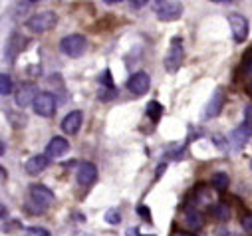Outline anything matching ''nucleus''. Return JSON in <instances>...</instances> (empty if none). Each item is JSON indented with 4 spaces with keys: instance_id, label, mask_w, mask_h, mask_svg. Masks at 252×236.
<instances>
[{
    "instance_id": "f257e3e1",
    "label": "nucleus",
    "mask_w": 252,
    "mask_h": 236,
    "mask_svg": "<svg viewBox=\"0 0 252 236\" xmlns=\"http://www.w3.org/2000/svg\"><path fill=\"white\" fill-rule=\"evenodd\" d=\"M56 24H58L56 12L46 10V12H38V14L30 16L28 22H26V28L32 30V32H36V34H44V32H50Z\"/></svg>"
},
{
    "instance_id": "f03ea898",
    "label": "nucleus",
    "mask_w": 252,
    "mask_h": 236,
    "mask_svg": "<svg viewBox=\"0 0 252 236\" xmlns=\"http://www.w3.org/2000/svg\"><path fill=\"white\" fill-rule=\"evenodd\" d=\"M60 50H62V54H66L70 58H80L88 50V40L82 34H70L66 38H62Z\"/></svg>"
},
{
    "instance_id": "7ed1b4c3",
    "label": "nucleus",
    "mask_w": 252,
    "mask_h": 236,
    "mask_svg": "<svg viewBox=\"0 0 252 236\" xmlns=\"http://www.w3.org/2000/svg\"><path fill=\"white\" fill-rule=\"evenodd\" d=\"M155 12L161 22H173L181 18L183 4L177 2V0H155Z\"/></svg>"
},
{
    "instance_id": "20e7f679",
    "label": "nucleus",
    "mask_w": 252,
    "mask_h": 236,
    "mask_svg": "<svg viewBox=\"0 0 252 236\" xmlns=\"http://www.w3.org/2000/svg\"><path fill=\"white\" fill-rule=\"evenodd\" d=\"M185 60V48H183V40L181 38H173L171 40V48L165 56V70L169 74H175Z\"/></svg>"
},
{
    "instance_id": "39448f33",
    "label": "nucleus",
    "mask_w": 252,
    "mask_h": 236,
    "mask_svg": "<svg viewBox=\"0 0 252 236\" xmlns=\"http://www.w3.org/2000/svg\"><path fill=\"white\" fill-rule=\"evenodd\" d=\"M34 111L40 115V117H52L56 113V99L52 93L48 91H40L34 99Z\"/></svg>"
},
{
    "instance_id": "423d86ee",
    "label": "nucleus",
    "mask_w": 252,
    "mask_h": 236,
    "mask_svg": "<svg viewBox=\"0 0 252 236\" xmlns=\"http://www.w3.org/2000/svg\"><path fill=\"white\" fill-rule=\"evenodd\" d=\"M30 199H32V205H38L42 210H46L56 201L54 193L46 185H32L30 187Z\"/></svg>"
},
{
    "instance_id": "0eeeda50",
    "label": "nucleus",
    "mask_w": 252,
    "mask_h": 236,
    "mask_svg": "<svg viewBox=\"0 0 252 236\" xmlns=\"http://www.w3.org/2000/svg\"><path fill=\"white\" fill-rule=\"evenodd\" d=\"M228 24H230V32H232L234 42L240 44V42H244L248 38V20L242 14H238V12L230 14L228 16Z\"/></svg>"
},
{
    "instance_id": "6e6552de",
    "label": "nucleus",
    "mask_w": 252,
    "mask_h": 236,
    "mask_svg": "<svg viewBox=\"0 0 252 236\" xmlns=\"http://www.w3.org/2000/svg\"><path fill=\"white\" fill-rule=\"evenodd\" d=\"M224 99H226L224 89H222V88H217V89L213 91V95H211L207 107H205V113H203L205 119H213V117H217V115L220 113V109H222V105H224Z\"/></svg>"
},
{
    "instance_id": "1a4fd4ad",
    "label": "nucleus",
    "mask_w": 252,
    "mask_h": 236,
    "mask_svg": "<svg viewBox=\"0 0 252 236\" xmlns=\"http://www.w3.org/2000/svg\"><path fill=\"white\" fill-rule=\"evenodd\" d=\"M149 86H151V80L145 72H135L129 80H127V89L133 93V95H143L149 91Z\"/></svg>"
},
{
    "instance_id": "9d476101",
    "label": "nucleus",
    "mask_w": 252,
    "mask_h": 236,
    "mask_svg": "<svg viewBox=\"0 0 252 236\" xmlns=\"http://www.w3.org/2000/svg\"><path fill=\"white\" fill-rule=\"evenodd\" d=\"M76 179H78V183H80L82 187H90V185H94L95 179H97V167H95L94 163H88V161L82 163V165L78 167Z\"/></svg>"
},
{
    "instance_id": "9b49d317",
    "label": "nucleus",
    "mask_w": 252,
    "mask_h": 236,
    "mask_svg": "<svg viewBox=\"0 0 252 236\" xmlns=\"http://www.w3.org/2000/svg\"><path fill=\"white\" fill-rule=\"evenodd\" d=\"M82 121H84L82 111H70L64 119H62V131H64L66 135H76L82 127Z\"/></svg>"
},
{
    "instance_id": "f8f14e48",
    "label": "nucleus",
    "mask_w": 252,
    "mask_h": 236,
    "mask_svg": "<svg viewBox=\"0 0 252 236\" xmlns=\"http://www.w3.org/2000/svg\"><path fill=\"white\" fill-rule=\"evenodd\" d=\"M36 95H38V89H36L34 84H22V86L18 88L14 99H16V105H18V107H28L30 103H34Z\"/></svg>"
},
{
    "instance_id": "ddd939ff",
    "label": "nucleus",
    "mask_w": 252,
    "mask_h": 236,
    "mask_svg": "<svg viewBox=\"0 0 252 236\" xmlns=\"http://www.w3.org/2000/svg\"><path fill=\"white\" fill-rule=\"evenodd\" d=\"M68 151H70V143L64 137H54L46 147V157L48 159H58V157H64Z\"/></svg>"
},
{
    "instance_id": "4468645a",
    "label": "nucleus",
    "mask_w": 252,
    "mask_h": 236,
    "mask_svg": "<svg viewBox=\"0 0 252 236\" xmlns=\"http://www.w3.org/2000/svg\"><path fill=\"white\" fill-rule=\"evenodd\" d=\"M252 137V131L246 127V125H240V127H236L232 133H230V137H228V145L234 149V151H240L244 145H246V141Z\"/></svg>"
},
{
    "instance_id": "2eb2a0df",
    "label": "nucleus",
    "mask_w": 252,
    "mask_h": 236,
    "mask_svg": "<svg viewBox=\"0 0 252 236\" xmlns=\"http://www.w3.org/2000/svg\"><path fill=\"white\" fill-rule=\"evenodd\" d=\"M48 163H50V159L46 155H34L26 161V173L28 175H40L48 167Z\"/></svg>"
},
{
    "instance_id": "dca6fc26",
    "label": "nucleus",
    "mask_w": 252,
    "mask_h": 236,
    "mask_svg": "<svg viewBox=\"0 0 252 236\" xmlns=\"http://www.w3.org/2000/svg\"><path fill=\"white\" fill-rule=\"evenodd\" d=\"M185 224H187L189 230H201L203 224H205V218H203V214H201L199 210H187V214H185Z\"/></svg>"
},
{
    "instance_id": "f3484780",
    "label": "nucleus",
    "mask_w": 252,
    "mask_h": 236,
    "mask_svg": "<svg viewBox=\"0 0 252 236\" xmlns=\"http://www.w3.org/2000/svg\"><path fill=\"white\" fill-rule=\"evenodd\" d=\"M147 115H149V119L153 123H157L161 119V115H163V105L159 101H149L147 103Z\"/></svg>"
},
{
    "instance_id": "a211bd4d",
    "label": "nucleus",
    "mask_w": 252,
    "mask_h": 236,
    "mask_svg": "<svg viewBox=\"0 0 252 236\" xmlns=\"http://www.w3.org/2000/svg\"><path fill=\"white\" fill-rule=\"evenodd\" d=\"M228 183H230V179H228V175H226V173L219 171V173L213 175V187H215L217 191H224V189L228 187Z\"/></svg>"
},
{
    "instance_id": "6ab92c4d",
    "label": "nucleus",
    "mask_w": 252,
    "mask_h": 236,
    "mask_svg": "<svg viewBox=\"0 0 252 236\" xmlns=\"http://www.w3.org/2000/svg\"><path fill=\"white\" fill-rule=\"evenodd\" d=\"M12 78L8 74H0V95H10L12 93Z\"/></svg>"
},
{
    "instance_id": "aec40b11",
    "label": "nucleus",
    "mask_w": 252,
    "mask_h": 236,
    "mask_svg": "<svg viewBox=\"0 0 252 236\" xmlns=\"http://www.w3.org/2000/svg\"><path fill=\"white\" fill-rule=\"evenodd\" d=\"M213 214H215L219 220H228V218H230V208H228L224 203H219V205H215Z\"/></svg>"
},
{
    "instance_id": "412c9836",
    "label": "nucleus",
    "mask_w": 252,
    "mask_h": 236,
    "mask_svg": "<svg viewBox=\"0 0 252 236\" xmlns=\"http://www.w3.org/2000/svg\"><path fill=\"white\" fill-rule=\"evenodd\" d=\"M24 236H50V232L42 226H30L24 230Z\"/></svg>"
},
{
    "instance_id": "4be33fe9",
    "label": "nucleus",
    "mask_w": 252,
    "mask_h": 236,
    "mask_svg": "<svg viewBox=\"0 0 252 236\" xmlns=\"http://www.w3.org/2000/svg\"><path fill=\"white\" fill-rule=\"evenodd\" d=\"M105 220H107L109 224H119V222H121V214H119V210H115V208L107 210V212H105Z\"/></svg>"
},
{
    "instance_id": "5701e85b",
    "label": "nucleus",
    "mask_w": 252,
    "mask_h": 236,
    "mask_svg": "<svg viewBox=\"0 0 252 236\" xmlns=\"http://www.w3.org/2000/svg\"><path fill=\"white\" fill-rule=\"evenodd\" d=\"M244 125L252 131V105H246L244 107Z\"/></svg>"
},
{
    "instance_id": "b1692460",
    "label": "nucleus",
    "mask_w": 252,
    "mask_h": 236,
    "mask_svg": "<svg viewBox=\"0 0 252 236\" xmlns=\"http://www.w3.org/2000/svg\"><path fill=\"white\" fill-rule=\"evenodd\" d=\"M99 82L105 86V88H113V80H111V72L109 70H105L103 74H101V78H99Z\"/></svg>"
},
{
    "instance_id": "393cba45",
    "label": "nucleus",
    "mask_w": 252,
    "mask_h": 236,
    "mask_svg": "<svg viewBox=\"0 0 252 236\" xmlns=\"http://www.w3.org/2000/svg\"><path fill=\"white\" fill-rule=\"evenodd\" d=\"M244 70H246V74L252 76V50L244 56Z\"/></svg>"
},
{
    "instance_id": "a878e982",
    "label": "nucleus",
    "mask_w": 252,
    "mask_h": 236,
    "mask_svg": "<svg viewBox=\"0 0 252 236\" xmlns=\"http://www.w3.org/2000/svg\"><path fill=\"white\" fill-rule=\"evenodd\" d=\"M242 228H244L248 234H252V214H246V216L242 218Z\"/></svg>"
},
{
    "instance_id": "bb28decb",
    "label": "nucleus",
    "mask_w": 252,
    "mask_h": 236,
    "mask_svg": "<svg viewBox=\"0 0 252 236\" xmlns=\"http://www.w3.org/2000/svg\"><path fill=\"white\" fill-rule=\"evenodd\" d=\"M137 212H139L147 222H151V212H149V208H147V206H143V205H141V206H137Z\"/></svg>"
},
{
    "instance_id": "cd10ccee",
    "label": "nucleus",
    "mask_w": 252,
    "mask_h": 236,
    "mask_svg": "<svg viewBox=\"0 0 252 236\" xmlns=\"http://www.w3.org/2000/svg\"><path fill=\"white\" fill-rule=\"evenodd\" d=\"M129 2H131L133 8H143V6L149 2V0H129Z\"/></svg>"
},
{
    "instance_id": "c85d7f7f",
    "label": "nucleus",
    "mask_w": 252,
    "mask_h": 236,
    "mask_svg": "<svg viewBox=\"0 0 252 236\" xmlns=\"http://www.w3.org/2000/svg\"><path fill=\"white\" fill-rule=\"evenodd\" d=\"M6 179H8V173H6V169L2 165H0V185L6 183Z\"/></svg>"
},
{
    "instance_id": "c756f323",
    "label": "nucleus",
    "mask_w": 252,
    "mask_h": 236,
    "mask_svg": "<svg viewBox=\"0 0 252 236\" xmlns=\"http://www.w3.org/2000/svg\"><path fill=\"white\" fill-rule=\"evenodd\" d=\"M125 234H127V236H153V234H139V230H137V228H129Z\"/></svg>"
},
{
    "instance_id": "7c9ffc66",
    "label": "nucleus",
    "mask_w": 252,
    "mask_h": 236,
    "mask_svg": "<svg viewBox=\"0 0 252 236\" xmlns=\"http://www.w3.org/2000/svg\"><path fill=\"white\" fill-rule=\"evenodd\" d=\"M6 214H8V210H6V206L0 203V220H4L6 218Z\"/></svg>"
},
{
    "instance_id": "2f4dec72",
    "label": "nucleus",
    "mask_w": 252,
    "mask_h": 236,
    "mask_svg": "<svg viewBox=\"0 0 252 236\" xmlns=\"http://www.w3.org/2000/svg\"><path fill=\"white\" fill-rule=\"evenodd\" d=\"M219 236H236L234 232H228V230H219Z\"/></svg>"
},
{
    "instance_id": "473e14b6",
    "label": "nucleus",
    "mask_w": 252,
    "mask_h": 236,
    "mask_svg": "<svg viewBox=\"0 0 252 236\" xmlns=\"http://www.w3.org/2000/svg\"><path fill=\"white\" fill-rule=\"evenodd\" d=\"M246 91H248V95H250V97H252V80H250V82H248V86H246Z\"/></svg>"
},
{
    "instance_id": "72a5a7b5",
    "label": "nucleus",
    "mask_w": 252,
    "mask_h": 236,
    "mask_svg": "<svg viewBox=\"0 0 252 236\" xmlns=\"http://www.w3.org/2000/svg\"><path fill=\"white\" fill-rule=\"evenodd\" d=\"M173 236H193V234L191 232H175Z\"/></svg>"
},
{
    "instance_id": "f704fd0d",
    "label": "nucleus",
    "mask_w": 252,
    "mask_h": 236,
    "mask_svg": "<svg viewBox=\"0 0 252 236\" xmlns=\"http://www.w3.org/2000/svg\"><path fill=\"white\" fill-rule=\"evenodd\" d=\"M163 171H165V165H161V167H159V169H157V179H159V177H161V175H163Z\"/></svg>"
},
{
    "instance_id": "c9c22d12",
    "label": "nucleus",
    "mask_w": 252,
    "mask_h": 236,
    "mask_svg": "<svg viewBox=\"0 0 252 236\" xmlns=\"http://www.w3.org/2000/svg\"><path fill=\"white\" fill-rule=\"evenodd\" d=\"M105 4H117V2H121V0H103Z\"/></svg>"
},
{
    "instance_id": "e433bc0d",
    "label": "nucleus",
    "mask_w": 252,
    "mask_h": 236,
    "mask_svg": "<svg viewBox=\"0 0 252 236\" xmlns=\"http://www.w3.org/2000/svg\"><path fill=\"white\" fill-rule=\"evenodd\" d=\"M2 153H4V143L0 141V157H2Z\"/></svg>"
},
{
    "instance_id": "4c0bfd02",
    "label": "nucleus",
    "mask_w": 252,
    "mask_h": 236,
    "mask_svg": "<svg viewBox=\"0 0 252 236\" xmlns=\"http://www.w3.org/2000/svg\"><path fill=\"white\" fill-rule=\"evenodd\" d=\"M213 2H230V0H213Z\"/></svg>"
},
{
    "instance_id": "58836bf2",
    "label": "nucleus",
    "mask_w": 252,
    "mask_h": 236,
    "mask_svg": "<svg viewBox=\"0 0 252 236\" xmlns=\"http://www.w3.org/2000/svg\"><path fill=\"white\" fill-rule=\"evenodd\" d=\"M30 2H42V0H30Z\"/></svg>"
}]
</instances>
